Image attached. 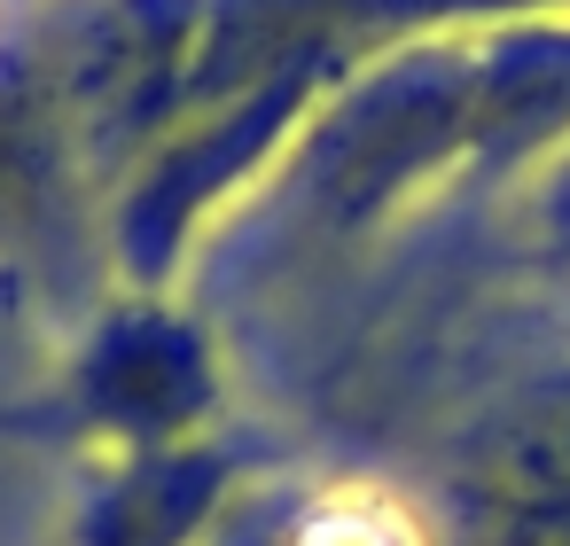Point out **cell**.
<instances>
[{
	"label": "cell",
	"instance_id": "6da1fadb",
	"mask_svg": "<svg viewBox=\"0 0 570 546\" xmlns=\"http://www.w3.org/2000/svg\"><path fill=\"white\" fill-rule=\"evenodd\" d=\"M71 406L118 453H157V445L212 437L219 375H212L204 328L188 312H173L157 289H141L134 305H110L102 328L71 359Z\"/></svg>",
	"mask_w": 570,
	"mask_h": 546
},
{
	"label": "cell",
	"instance_id": "7a4b0ae2",
	"mask_svg": "<svg viewBox=\"0 0 570 546\" xmlns=\"http://www.w3.org/2000/svg\"><path fill=\"white\" fill-rule=\"evenodd\" d=\"M227 476H235V460L212 437L118 453V476L79 515V546H196L227 499Z\"/></svg>",
	"mask_w": 570,
	"mask_h": 546
},
{
	"label": "cell",
	"instance_id": "3957f363",
	"mask_svg": "<svg viewBox=\"0 0 570 546\" xmlns=\"http://www.w3.org/2000/svg\"><path fill=\"white\" fill-rule=\"evenodd\" d=\"M63 118L71 102L24 71H0V250L40 235L63 188Z\"/></svg>",
	"mask_w": 570,
	"mask_h": 546
},
{
	"label": "cell",
	"instance_id": "277c9868",
	"mask_svg": "<svg viewBox=\"0 0 570 546\" xmlns=\"http://www.w3.org/2000/svg\"><path fill=\"white\" fill-rule=\"evenodd\" d=\"M266 546H438L430 523L383 484H328L305 492Z\"/></svg>",
	"mask_w": 570,
	"mask_h": 546
},
{
	"label": "cell",
	"instance_id": "5b68a950",
	"mask_svg": "<svg viewBox=\"0 0 570 546\" xmlns=\"http://www.w3.org/2000/svg\"><path fill=\"white\" fill-rule=\"evenodd\" d=\"M531 219H539V235L570 258V149H562V165L539 180V196H531Z\"/></svg>",
	"mask_w": 570,
	"mask_h": 546
}]
</instances>
